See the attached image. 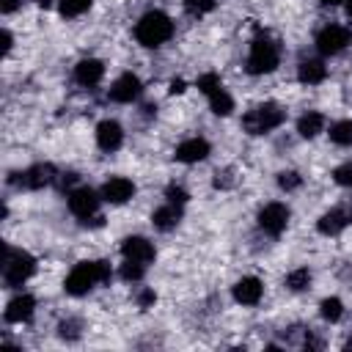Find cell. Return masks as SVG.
Segmentation results:
<instances>
[{
  "mask_svg": "<svg viewBox=\"0 0 352 352\" xmlns=\"http://www.w3.org/2000/svg\"><path fill=\"white\" fill-rule=\"evenodd\" d=\"M278 63H280V47H278V41L267 30H256V36L250 38L248 60H245L248 74H253V77L270 74V72L278 69Z\"/></svg>",
  "mask_w": 352,
  "mask_h": 352,
  "instance_id": "cell-2",
  "label": "cell"
},
{
  "mask_svg": "<svg viewBox=\"0 0 352 352\" xmlns=\"http://www.w3.org/2000/svg\"><path fill=\"white\" fill-rule=\"evenodd\" d=\"M322 129H324V116L316 113V110H308V113H302V116L297 118V132H300V138H305V140L316 138Z\"/></svg>",
  "mask_w": 352,
  "mask_h": 352,
  "instance_id": "cell-21",
  "label": "cell"
},
{
  "mask_svg": "<svg viewBox=\"0 0 352 352\" xmlns=\"http://www.w3.org/2000/svg\"><path fill=\"white\" fill-rule=\"evenodd\" d=\"M179 220H182V206L179 204H170V201H165L160 209H154V214H151V223H154V228L157 231H173L176 226H179Z\"/></svg>",
  "mask_w": 352,
  "mask_h": 352,
  "instance_id": "cell-19",
  "label": "cell"
},
{
  "mask_svg": "<svg viewBox=\"0 0 352 352\" xmlns=\"http://www.w3.org/2000/svg\"><path fill=\"white\" fill-rule=\"evenodd\" d=\"M206 99H209V107H212L214 116H231V110H234V99H231V94H228L223 85L212 88V91L206 94Z\"/></svg>",
  "mask_w": 352,
  "mask_h": 352,
  "instance_id": "cell-22",
  "label": "cell"
},
{
  "mask_svg": "<svg viewBox=\"0 0 352 352\" xmlns=\"http://www.w3.org/2000/svg\"><path fill=\"white\" fill-rule=\"evenodd\" d=\"M292 292H305L308 286H311V270L308 267H297V270H292L289 275H286V280H283Z\"/></svg>",
  "mask_w": 352,
  "mask_h": 352,
  "instance_id": "cell-24",
  "label": "cell"
},
{
  "mask_svg": "<svg viewBox=\"0 0 352 352\" xmlns=\"http://www.w3.org/2000/svg\"><path fill=\"white\" fill-rule=\"evenodd\" d=\"M36 272V258L28 250H16L11 245H6V261H3V283L8 289L22 286L30 275Z\"/></svg>",
  "mask_w": 352,
  "mask_h": 352,
  "instance_id": "cell-5",
  "label": "cell"
},
{
  "mask_svg": "<svg viewBox=\"0 0 352 352\" xmlns=\"http://www.w3.org/2000/svg\"><path fill=\"white\" fill-rule=\"evenodd\" d=\"M327 77V66L319 60V58H302L300 66H297V80L305 82V85H316Z\"/></svg>",
  "mask_w": 352,
  "mask_h": 352,
  "instance_id": "cell-20",
  "label": "cell"
},
{
  "mask_svg": "<svg viewBox=\"0 0 352 352\" xmlns=\"http://www.w3.org/2000/svg\"><path fill=\"white\" fill-rule=\"evenodd\" d=\"M69 212L74 217H80V223H88L91 217L99 214V201H102V192L91 190V187H74L69 190Z\"/></svg>",
  "mask_w": 352,
  "mask_h": 352,
  "instance_id": "cell-7",
  "label": "cell"
},
{
  "mask_svg": "<svg viewBox=\"0 0 352 352\" xmlns=\"http://www.w3.org/2000/svg\"><path fill=\"white\" fill-rule=\"evenodd\" d=\"M121 143H124V129H121V124L113 121V118L99 121V126H96V146L110 154V151H118Z\"/></svg>",
  "mask_w": 352,
  "mask_h": 352,
  "instance_id": "cell-14",
  "label": "cell"
},
{
  "mask_svg": "<svg viewBox=\"0 0 352 352\" xmlns=\"http://www.w3.org/2000/svg\"><path fill=\"white\" fill-rule=\"evenodd\" d=\"M289 217H292V212H289V206L286 204H280V201H272V204H264L261 209H258V228L264 231V234H270V236H280L283 231H286V226H289Z\"/></svg>",
  "mask_w": 352,
  "mask_h": 352,
  "instance_id": "cell-9",
  "label": "cell"
},
{
  "mask_svg": "<svg viewBox=\"0 0 352 352\" xmlns=\"http://www.w3.org/2000/svg\"><path fill=\"white\" fill-rule=\"evenodd\" d=\"M173 36V19L165 14V11H146L138 22H135V38L138 44L148 47V50H157L162 47L165 41H170Z\"/></svg>",
  "mask_w": 352,
  "mask_h": 352,
  "instance_id": "cell-3",
  "label": "cell"
},
{
  "mask_svg": "<svg viewBox=\"0 0 352 352\" xmlns=\"http://www.w3.org/2000/svg\"><path fill=\"white\" fill-rule=\"evenodd\" d=\"M231 294H234V300H236L239 305H258V300H261V294H264V283H261L256 275H245V278H239V280L234 283Z\"/></svg>",
  "mask_w": 352,
  "mask_h": 352,
  "instance_id": "cell-16",
  "label": "cell"
},
{
  "mask_svg": "<svg viewBox=\"0 0 352 352\" xmlns=\"http://www.w3.org/2000/svg\"><path fill=\"white\" fill-rule=\"evenodd\" d=\"M333 179H336V184H341V187H352V162L338 165V168L333 170Z\"/></svg>",
  "mask_w": 352,
  "mask_h": 352,
  "instance_id": "cell-33",
  "label": "cell"
},
{
  "mask_svg": "<svg viewBox=\"0 0 352 352\" xmlns=\"http://www.w3.org/2000/svg\"><path fill=\"white\" fill-rule=\"evenodd\" d=\"M319 3H322V6H341L344 0H319Z\"/></svg>",
  "mask_w": 352,
  "mask_h": 352,
  "instance_id": "cell-40",
  "label": "cell"
},
{
  "mask_svg": "<svg viewBox=\"0 0 352 352\" xmlns=\"http://www.w3.org/2000/svg\"><path fill=\"white\" fill-rule=\"evenodd\" d=\"M319 314H322L324 322H338L344 316V302L338 297H324L319 302Z\"/></svg>",
  "mask_w": 352,
  "mask_h": 352,
  "instance_id": "cell-25",
  "label": "cell"
},
{
  "mask_svg": "<svg viewBox=\"0 0 352 352\" xmlns=\"http://www.w3.org/2000/svg\"><path fill=\"white\" fill-rule=\"evenodd\" d=\"M346 226H352V206H333L330 212H324L316 220V231L324 234V236H336Z\"/></svg>",
  "mask_w": 352,
  "mask_h": 352,
  "instance_id": "cell-11",
  "label": "cell"
},
{
  "mask_svg": "<svg viewBox=\"0 0 352 352\" xmlns=\"http://www.w3.org/2000/svg\"><path fill=\"white\" fill-rule=\"evenodd\" d=\"M132 195H135V184L126 176H110L102 184V201H107V204L118 206V204H126Z\"/></svg>",
  "mask_w": 352,
  "mask_h": 352,
  "instance_id": "cell-15",
  "label": "cell"
},
{
  "mask_svg": "<svg viewBox=\"0 0 352 352\" xmlns=\"http://www.w3.org/2000/svg\"><path fill=\"white\" fill-rule=\"evenodd\" d=\"M300 184H302V176H300L297 170H280V173H278V187H280V190L292 192V190H297Z\"/></svg>",
  "mask_w": 352,
  "mask_h": 352,
  "instance_id": "cell-28",
  "label": "cell"
},
{
  "mask_svg": "<svg viewBox=\"0 0 352 352\" xmlns=\"http://www.w3.org/2000/svg\"><path fill=\"white\" fill-rule=\"evenodd\" d=\"M104 77V63L96 60V58H82L77 66H74V82L77 85H85V88H94L99 85Z\"/></svg>",
  "mask_w": 352,
  "mask_h": 352,
  "instance_id": "cell-18",
  "label": "cell"
},
{
  "mask_svg": "<svg viewBox=\"0 0 352 352\" xmlns=\"http://www.w3.org/2000/svg\"><path fill=\"white\" fill-rule=\"evenodd\" d=\"M80 319H63L60 324H58V336L60 338H66V341H77L80 338Z\"/></svg>",
  "mask_w": 352,
  "mask_h": 352,
  "instance_id": "cell-29",
  "label": "cell"
},
{
  "mask_svg": "<svg viewBox=\"0 0 352 352\" xmlns=\"http://www.w3.org/2000/svg\"><path fill=\"white\" fill-rule=\"evenodd\" d=\"M8 182L16 184V187H25V190H41V187L58 182V170L50 162H36V165H30L19 173H11Z\"/></svg>",
  "mask_w": 352,
  "mask_h": 352,
  "instance_id": "cell-6",
  "label": "cell"
},
{
  "mask_svg": "<svg viewBox=\"0 0 352 352\" xmlns=\"http://www.w3.org/2000/svg\"><path fill=\"white\" fill-rule=\"evenodd\" d=\"M184 91V80H170V94H182Z\"/></svg>",
  "mask_w": 352,
  "mask_h": 352,
  "instance_id": "cell-39",
  "label": "cell"
},
{
  "mask_svg": "<svg viewBox=\"0 0 352 352\" xmlns=\"http://www.w3.org/2000/svg\"><path fill=\"white\" fill-rule=\"evenodd\" d=\"M16 6H19V0H0V11L3 14H11Z\"/></svg>",
  "mask_w": 352,
  "mask_h": 352,
  "instance_id": "cell-37",
  "label": "cell"
},
{
  "mask_svg": "<svg viewBox=\"0 0 352 352\" xmlns=\"http://www.w3.org/2000/svg\"><path fill=\"white\" fill-rule=\"evenodd\" d=\"M231 184H234L231 170H217V173H214V187H217V190H226V187H231Z\"/></svg>",
  "mask_w": 352,
  "mask_h": 352,
  "instance_id": "cell-34",
  "label": "cell"
},
{
  "mask_svg": "<svg viewBox=\"0 0 352 352\" xmlns=\"http://www.w3.org/2000/svg\"><path fill=\"white\" fill-rule=\"evenodd\" d=\"M0 38H3V55H8V52H11V33H8V30H3V33H0Z\"/></svg>",
  "mask_w": 352,
  "mask_h": 352,
  "instance_id": "cell-38",
  "label": "cell"
},
{
  "mask_svg": "<svg viewBox=\"0 0 352 352\" xmlns=\"http://www.w3.org/2000/svg\"><path fill=\"white\" fill-rule=\"evenodd\" d=\"M283 121H286V110L278 102H261L242 116V129L248 135H267L278 129Z\"/></svg>",
  "mask_w": 352,
  "mask_h": 352,
  "instance_id": "cell-4",
  "label": "cell"
},
{
  "mask_svg": "<svg viewBox=\"0 0 352 352\" xmlns=\"http://www.w3.org/2000/svg\"><path fill=\"white\" fill-rule=\"evenodd\" d=\"M140 91H143L140 77H138V74H132V72H126V74H121V77H118V80L110 85L107 96H110V102L129 104V102H135V99L140 96Z\"/></svg>",
  "mask_w": 352,
  "mask_h": 352,
  "instance_id": "cell-10",
  "label": "cell"
},
{
  "mask_svg": "<svg viewBox=\"0 0 352 352\" xmlns=\"http://www.w3.org/2000/svg\"><path fill=\"white\" fill-rule=\"evenodd\" d=\"M165 198H168L170 204H179V206H184L190 195H187V190H184L182 184H168V187H165Z\"/></svg>",
  "mask_w": 352,
  "mask_h": 352,
  "instance_id": "cell-31",
  "label": "cell"
},
{
  "mask_svg": "<svg viewBox=\"0 0 352 352\" xmlns=\"http://www.w3.org/2000/svg\"><path fill=\"white\" fill-rule=\"evenodd\" d=\"M346 14H349V19H352V0H349V6H346Z\"/></svg>",
  "mask_w": 352,
  "mask_h": 352,
  "instance_id": "cell-41",
  "label": "cell"
},
{
  "mask_svg": "<svg viewBox=\"0 0 352 352\" xmlns=\"http://www.w3.org/2000/svg\"><path fill=\"white\" fill-rule=\"evenodd\" d=\"M209 151H212V146H209L206 138H187V140H182V143L176 146L173 157H176L179 162H184V165H192V162L206 160Z\"/></svg>",
  "mask_w": 352,
  "mask_h": 352,
  "instance_id": "cell-12",
  "label": "cell"
},
{
  "mask_svg": "<svg viewBox=\"0 0 352 352\" xmlns=\"http://www.w3.org/2000/svg\"><path fill=\"white\" fill-rule=\"evenodd\" d=\"M352 44V30L346 25H324L316 33V50L319 55H338Z\"/></svg>",
  "mask_w": 352,
  "mask_h": 352,
  "instance_id": "cell-8",
  "label": "cell"
},
{
  "mask_svg": "<svg viewBox=\"0 0 352 352\" xmlns=\"http://www.w3.org/2000/svg\"><path fill=\"white\" fill-rule=\"evenodd\" d=\"M33 311H36L33 294H16V297L8 300L6 311H3V319L11 322V324H22V322H28L33 316Z\"/></svg>",
  "mask_w": 352,
  "mask_h": 352,
  "instance_id": "cell-17",
  "label": "cell"
},
{
  "mask_svg": "<svg viewBox=\"0 0 352 352\" xmlns=\"http://www.w3.org/2000/svg\"><path fill=\"white\" fill-rule=\"evenodd\" d=\"M330 140L336 146H352V121L349 118H341L336 124H330Z\"/></svg>",
  "mask_w": 352,
  "mask_h": 352,
  "instance_id": "cell-23",
  "label": "cell"
},
{
  "mask_svg": "<svg viewBox=\"0 0 352 352\" xmlns=\"http://www.w3.org/2000/svg\"><path fill=\"white\" fill-rule=\"evenodd\" d=\"M74 182H77V173H74V170L58 173V187H60V190H74V187H72Z\"/></svg>",
  "mask_w": 352,
  "mask_h": 352,
  "instance_id": "cell-36",
  "label": "cell"
},
{
  "mask_svg": "<svg viewBox=\"0 0 352 352\" xmlns=\"http://www.w3.org/2000/svg\"><path fill=\"white\" fill-rule=\"evenodd\" d=\"M94 6V0H58V8L63 16H80Z\"/></svg>",
  "mask_w": 352,
  "mask_h": 352,
  "instance_id": "cell-27",
  "label": "cell"
},
{
  "mask_svg": "<svg viewBox=\"0 0 352 352\" xmlns=\"http://www.w3.org/2000/svg\"><path fill=\"white\" fill-rule=\"evenodd\" d=\"M118 275H121L126 283H138V280L146 275V264H138V261H129V258H124V264H121Z\"/></svg>",
  "mask_w": 352,
  "mask_h": 352,
  "instance_id": "cell-26",
  "label": "cell"
},
{
  "mask_svg": "<svg viewBox=\"0 0 352 352\" xmlns=\"http://www.w3.org/2000/svg\"><path fill=\"white\" fill-rule=\"evenodd\" d=\"M154 302H157V294H154L151 289H140V292H138V305H140V308H151Z\"/></svg>",
  "mask_w": 352,
  "mask_h": 352,
  "instance_id": "cell-35",
  "label": "cell"
},
{
  "mask_svg": "<svg viewBox=\"0 0 352 352\" xmlns=\"http://www.w3.org/2000/svg\"><path fill=\"white\" fill-rule=\"evenodd\" d=\"M217 85H223V80H220L214 72H206V74H201V77H198V91H201L204 96H206L212 88H217Z\"/></svg>",
  "mask_w": 352,
  "mask_h": 352,
  "instance_id": "cell-32",
  "label": "cell"
},
{
  "mask_svg": "<svg viewBox=\"0 0 352 352\" xmlns=\"http://www.w3.org/2000/svg\"><path fill=\"white\" fill-rule=\"evenodd\" d=\"M113 278V270H110V261L99 258V261H80L72 267V272L66 275L63 280V292L72 294V297H82L88 294L96 283H110Z\"/></svg>",
  "mask_w": 352,
  "mask_h": 352,
  "instance_id": "cell-1",
  "label": "cell"
},
{
  "mask_svg": "<svg viewBox=\"0 0 352 352\" xmlns=\"http://www.w3.org/2000/svg\"><path fill=\"white\" fill-rule=\"evenodd\" d=\"M121 256L129 258V261H138V264H151L157 250L146 236H126L121 242Z\"/></svg>",
  "mask_w": 352,
  "mask_h": 352,
  "instance_id": "cell-13",
  "label": "cell"
},
{
  "mask_svg": "<svg viewBox=\"0 0 352 352\" xmlns=\"http://www.w3.org/2000/svg\"><path fill=\"white\" fill-rule=\"evenodd\" d=\"M182 3H184L187 14H192V16H204L214 8V0H182Z\"/></svg>",
  "mask_w": 352,
  "mask_h": 352,
  "instance_id": "cell-30",
  "label": "cell"
}]
</instances>
